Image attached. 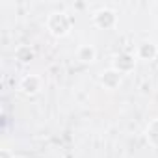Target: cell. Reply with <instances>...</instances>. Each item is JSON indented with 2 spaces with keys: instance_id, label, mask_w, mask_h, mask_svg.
<instances>
[{
  "instance_id": "obj_1",
  "label": "cell",
  "mask_w": 158,
  "mask_h": 158,
  "mask_svg": "<svg viewBox=\"0 0 158 158\" xmlns=\"http://www.w3.org/2000/svg\"><path fill=\"white\" fill-rule=\"evenodd\" d=\"M47 30L54 37H65L73 30V17L65 11H52L47 17Z\"/></svg>"
},
{
  "instance_id": "obj_2",
  "label": "cell",
  "mask_w": 158,
  "mask_h": 158,
  "mask_svg": "<svg viewBox=\"0 0 158 158\" xmlns=\"http://www.w3.org/2000/svg\"><path fill=\"white\" fill-rule=\"evenodd\" d=\"M117 13L110 8H102L99 11H95L93 15V24L101 30H114L117 26Z\"/></svg>"
},
{
  "instance_id": "obj_3",
  "label": "cell",
  "mask_w": 158,
  "mask_h": 158,
  "mask_svg": "<svg viewBox=\"0 0 158 158\" xmlns=\"http://www.w3.org/2000/svg\"><path fill=\"white\" fill-rule=\"evenodd\" d=\"M134 67H136V56L130 52H119L112 58V69H115L121 74L132 73Z\"/></svg>"
},
{
  "instance_id": "obj_4",
  "label": "cell",
  "mask_w": 158,
  "mask_h": 158,
  "mask_svg": "<svg viewBox=\"0 0 158 158\" xmlns=\"http://www.w3.org/2000/svg\"><path fill=\"white\" fill-rule=\"evenodd\" d=\"M19 89L26 97H34V95H37L43 89V78L37 76V74H26L21 80V84H19Z\"/></svg>"
},
{
  "instance_id": "obj_5",
  "label": "cell",
  "mask_w": 158,
  "mask_h": 158,
  "mask_svg": "<svg viewBox=\"0 0 158 158\" xmlns=\"http://www.w3.org/2000/svg\"><path fill=\"white\" fill-rule=\"evenodd\" d=\"M99 82H101V86H102L104 89L114 91V89H117V88L121 86V82H123V74L110 67V69H106V71H102V73H101Z\"/></svg>"
},
{
  "instance_id": "obj_6",
  "label": "cell",
  "mask_w": 158,
  "mask_h": 158,
  "mask_svg": "<svg viewBox=\"0 0 158 158\" xmlns=\"http://www.w3.org/2000/svg\"><path fill=\"white\" fill-rule=\"evenodd\" d=\"M156 56H158V47H156L152 41H143V43H139L138 48H136V58H139V60L152 61Z\"/></svg>"
},
{
  "instance_id": "obj_7",
  "label": "cell",
  "mask_w": 158,
  "mask_h": 158,
  "mask_svg": "<svg viewBox=\"0 0 158 158\" xmlns=\"http://www.w3.org/2000/svg\"><path fill=\"white\" fill-rule=\"evenodd\" d=\"M97 58V50L93 45H80L76 48V60L82 63H93Z\"/></svg>"
},
{
  "instance_id": "obj_8",
  "label": "cell",
  "mask_w": 158,
  "mask_h": 158,
  "mask_svg": "<svg viewBox=\"0 0 158 158\" xmlns=\"http://www.w3.org/2000/svg\"><path fill=\"white\" fill-rule=\"evenodd\" d=\"M145 139L151 147L158 149V117L152 119L147 127H145Z\"/></svg>"
},
{
  "instance_id": "obj_9",
  "label": "cell",
  "mask_w": 158,
  "mask_h": 158,
  "mask_svg": "<svg viewBox=\"0 0 158 158\" xmlns=\"http://www.w3.org/2000/svg\"><path fill=\"white\" fill-rule=\"evenodd\" d=\"M35 58V52L30 45H21L15 48V60H19L21 63H30Z\"/></svg>"
},
{
  "instance_id": "obj_10",
  "label": "cell",
  "mask_w": 158,
  "mask_h": 158,
  "mask_svg": "<svg viewBox=\"0 0 158 158\" xmlns=\"http://www.w3.org/2000/svg\"><path fill=\"white\" fill-rule=\"evenodd\" d=\"M0 158H13V156H11V152H10L8 149H2V152H0Z\"/></svg>"
}]
</instances>
